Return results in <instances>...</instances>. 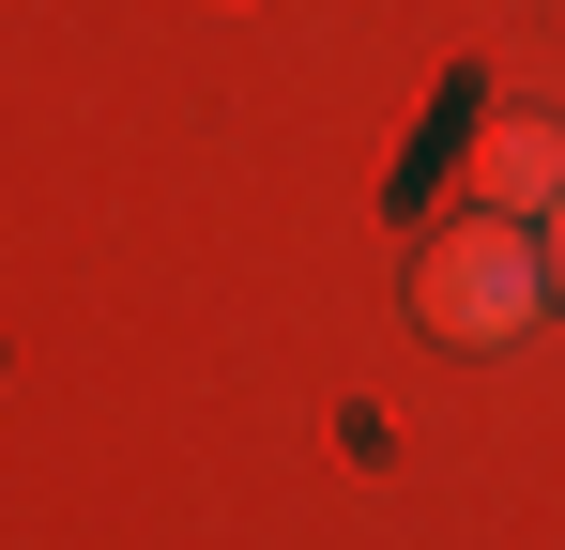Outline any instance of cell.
Listing matches in <instances>:
<instances>
[{
  "label": "cell",
  "instance_id": "6da1fadb",
  "mask_svg": "<svg viewBox=\"0 0 565 550\" xmlns=\"http://www.w3.org/2000/svg\"><path fill=\"white\" fill-rule=\"evenodd\" d=\"M535 306H551V245H535V214H459V230L413 261V321H428L444 352H504V337H535Z\"/></svg>",
  "mask_w": 565,
  "mask_h": 550
},
{
  "label": "cell",
  "instance_id": "3957f363",
  "mask_svg": "<svg viewBox=\"0 0 565 550\" xmlns=\"http://www.w3.org/2000/svg\"><path fill=\"white\" fill-rule=\"evenodd\" d=\"M535 245H551V306H565V199H551V214H535Z\"/></svg>",
  "mask_w": 565,
  "mask_h": 550
},
{
  "label": "cell",
  "instance_id": "7a4b0ae2",
  "mask_svg": "<svg viewBox=\"0 0 565 550\" xmlns=\"http://www.w3.org/2000/svg\"><path fill=\"white\" fill-rule=\"evenodd\" d=\"M565 199V123H489L473 138V214H551Z\"/></svg>",
  "mask_w": 565,
  "mask_h": 550
}]
</instances>
